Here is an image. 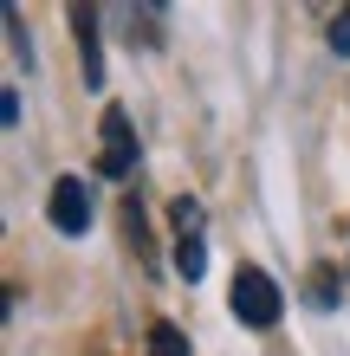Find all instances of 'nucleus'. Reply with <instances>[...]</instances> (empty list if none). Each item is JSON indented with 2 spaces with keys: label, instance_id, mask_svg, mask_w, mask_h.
Here are the masks:
<instances>
[{
  "label": "nucleus",
  "instance_id": "nucleus-1",
  "mask_svg": "<svg viewBox=\"0 0 350 356\" xmlns=\"http://www.w3.org/2000/svg\"><path fill=\"white\" fill-rule=\"evenodd\" d=\"M234 318L246 324V330H273L279 324V311H285V291L273 285V272H260V266H240L234 272Z\"/></svg>",
  "mask_w": 350,
  "mask_h": 356
},
{
  "label": "nucleus",
  "instance_id": "nucleus-2",
  "mask_svg": "<svg viewBox=\"0 0 350 356\" xmlns=\"http://www.w3.org/2000/svg\"><path fill=\"white\" fill-rule=\"evenodd\" d=\"M46 220H52V234H65V240H78L91 227V188H85V175H58L52 181Z\"/></svg>",
  "mask_w": 350,
  "mask_h": 356
},
{
  "label": "nucleus",
  "instance_id": "nucleus-3",
  "mask_svg": "<svg viewBox=\"0 0 350 356\" xmlns=\"http://www.w3.org/2000/svg\"><path fill=\"white\" fill-rule=\"evenodd\" d=\"M97 136H104V175L123 181L136 169V130L130 117H123V104H104V117H97Z\"/></svg>",
  "mask_w": 350,
  "mask_h": 356
},
{
  "label": "nucleus",
  "instance_id": "nucleus-4",
  "mask_svg": "<svg viewBox=\"0 0 350 356\" xmlns=\"http://www.w3.org/2000/svg\"><path fill=\"white\" fill-rule=\"evenodd\" d=\"M72 33H78V65H85V85L104 91V52H97V13L72 7Z\"/></svg>",
  "mask_w": 350,
  "mask_h": 356
},
{
  "label": "nucleus",
  "instance_id": "nucleus-5",
  "mask_svg": "<svg viewBox=\"0 0 350 356\" xmlns=\"http://www.w3.org/2000/svg\"><path fill=\"white\" fill-rule=\"evenodd\" d=\"M175 272H182V279H201V272H208V253H201V234H182L175 240Z\"/></svg>",
  "mask_w": 350,
  "mask_h": 356
},
{
  "label": "nucleus",
  "instance_id": "nucleus-6",
  "mask_svg": "<svg viewBox=\"0 0 350 356\" xmlns=\"http://www.w3.org/2000/svg\"><path fill=\"white\" fill-rule=\"evenodd\" d=\"M150 356H195L175 324H150Z\"/></svg>",
  "mask_w": 350,
  "mask_h": 356
},
{
  "label": "nucleus",
  "instance_id": "nucleus-7",
  "mask_svg": "<svg viewBox=\"0 0 350 356\" xmlns=\"http://www.w3.org/2000/svg\"><path fill=\"white\" fill-rule=\"evenodd\" d=\"M0 19H7V39H13V58H19V65H33V46H26V19H19V7H7Z\"/></svg>",
  "mask_w": 350,
  "mask_h": 356
},
{
  "label": "nucleus",
  "instance_id": "nucleus-8",
  "mask_svg": "<svg viewBox=\"0 0 350 356\" xmlns=\"http://www.w3.org/2000/svg\"><path fill=\"white\" fill-rule=\"evenodd\" d=\"M324 33H331V52H337V58H350V7L324 19Z\"/></svg>",
  "mask_w": 350,
  "mask_h": 356
},
{
  "label": "nucleus",
  "instance_id": "nucleus-9",
  "mask_svg": "<svg viewBox=\"0 0 350 356\" xmlns=\"http://www.w3.org/2000/svg\"><path fill=\"white\" fill-rule=\"evenodd\" d=\"M169 214H175V227H182V234H201V201H195V195H182Z\"/></svg>",
  "mask_w": 350,
  "mask_h": 356
},
{
  "label": "nucleus",
  "instance_id": "nucleus-10",
  "mask_svg": "<svg viewBox=\"0 0 350 356\" xmlns=\"http://www.w3.org/2000/svg\"><path fill=\"white\" fill-rule=\"evenodd\" d=\"M312 298H318V311L337 305V272H318V279H312Z\"/></svg>",
  "mask_w": 350,
  "mask_h": 356
},
{
  "label": "nucleus",
  "instance_id": "nucleus-11",
  "mask_svg": "<svg viewBox=\"0 0 350 356\" xmlns=\"http://www.w3.org/2000/svg\"><path fill=\"white\" fill-rule=\"evenodd\" d=\"M0 123H7V130H13V123H19V91L7 85V91H0Z\"/></svg>",
  "mask_w": 350,
  "mask_h": 356
}]
</instances>
